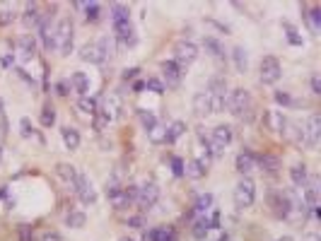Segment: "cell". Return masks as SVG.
Returning a JSON list of instances; mask_svg holds the SVG:
<instances>
[{"mask_svg": "<svg viewBox=\"0 0 321 241\" xmlns=\"http://www.w3.org/2000/svg\"><path fill=\"white\" fill-rule=\"evenodd\" d=\"M172 169H174V176H184V162H181L179 157L172 159Z\"/></svg>", "mask_w": 321, "mask_h": 241, "instance_id": "7dc6e473", "label": "cell"}, {"mask_svg": "<svg viewBox=\"0 0 321 241\" xmlns=\"http://www.w3.org/2000/svg\"><path fill=\"white\" fill-rule=\"evenodd\" d=\"M106 126H109V118L104 116V111H97V113H94V130H97V133H102Z\"/></svg>", "mask_w": 321, "mask_h": 241, "instance_id": "7bdbcfd3", "label": "cell"}, {"mask_svg": "<svg viewBox=\"0 0 321 241\" xmlns=\"http://www.w3.org/2000/svg\"><path fill=\"white\" fill-rule=\"evenodd\" d=\"M232 61H235L237 70L246 72V68H249V58H246V51H244L242 46H235V51H232Z\"/></svg>", "mask_w": 321, "mask_h": 241, "instance_id": "d590c367", "label": "cell"}, {"mask_svg": "<svg viewBox=\"0 0 321 241\" xmlns=\"http://www.w3.org/2000/svg\"><path fill=\"white\" fill-rule=\"evenodd\" d=\"M104 116H106L109 120H114V118H118V116H121V96H118V94H109V96H106Z\"/></svg>", "mask_w": 321, "mask_h": 241, "instance_id": "44dd1931", "label": "cell"}, {"mask_svg": "<svg viewBox=\"0 0 321 241\" xmlns=\"http://www.w3.org/2000/svg\"><path fill=\"white\" fill-rule=\"evenodd\" d=\"M266 126H268L271 133L282 135V133L288 130V118H285V113L282 111H266Z\"/></svg>", "mask_w": 321, "mask_h": 241, "instance_id": "2e32d148", "label": "cell"}, {"mask_svg": "<svg viewBox=\"0 0 321 241\" xmlns=\"http://www.w3.org/2000/svg\"><path fill=\"white\" fill-rule=\"evenodd\" d=\"M0 113H3V99H0Z\"/></svg>", "mask_w": 321, "mask_h": 241, "instance_id": "94428289", "label": "cell"}, {"mask_svg": "<svg viewBox=\"0 0 321 241\" xmlns=\"http://www.w3.org/2000/svg\"><path fill=\"white\" fill-rule=\"evenodd\" d=\"M218 241H229V239H227V236H220V239H218Z\"/></svg>", "mask_w": 321, "mask_h": 241, "instance_id": "91938a15", "label": "cell"}, {"mask_svg": "<svg viewBox=\"0 0 321 241\" xmlns=\"http://www.w3.org/2000/svg\"><path fill=\"white\" fill-rule=\"evenodd\" d=\"M135 198H138V186L128 184V186H121V193H118L111 203H114V208L116 210H126L128 205H133Z\"/></svg>", "mask_w": 321, "mask_h": 241, "instance_id": "5bb4252c", "label": "cell"}, {"mask_svg": "<svg viewBox=\"0 0 321 241\" xmlns=\"http://www.w3.org/2000/svg\"><path fill=\"white\" fill-rule=\"evenodd\" d=\"M56 48L61 56H68L73 48V22L68 17H63L56 27Z\"/></svg>", "mask_w": 321, "mask_h": 241, "instance_id": "5b68a950", "label": "cell"}, {"mask_svg": "<svg viewBox=\"0 0 321 241\" xmlns=\"http://www.w3.org/2000/svg\"><path fill=\"white\" fill-rule=\"evenodd\" d=\"M285 29H288V39H290V44H295V46H299V44H302V39H299L297 29H295L292 24H285Z\"/></svg>", "mask_w": 321, "mask_h": 241, "instance_id": "f6af8a7d", "label": "cell"}, {"mask_svg": "<svg viewBox=\"0 0 321 241\" xmlns=\"http://www.w3.org/2000/svg\"><path fill=\"white\" fill-rule=\"evenodd\" d=\"M212 208V195L210 193H201V195H196V200H193V215H201L203 217L208 210Z\"/></svg>", "mask_w": 321, "mask_h": 241, "instance_id": "cb8c5ba5", "label": "cell"}, {"mask_svg": "<svg viewBox=\"0 0 321 241\" xmlns=\"http://www.w3.org/2000/svg\"><path fill=\"white\" fill-rule=\"evenodd\" d=\"M157 200H159V186H157V184L148 181L142 188H138V198H135V203H138L140 212H148V210L152 208Z\"/></svg>", "mask_w": 321, "mask_h": 241, "instance_id": "ba28073f", "label": "cell"}, {"mask_svg": "<svg viewBox=\"0 0 321 241\" xmlns=\"http://www.w3.org/2000/svg\"><path fill=\"white\" fill-rule=\"evenodd\" d=\"M15 51L20 61H31L37 56V36H20L15 41Z\"/></svg>", "mask_w": 321, "mask_h": 241, "instance_id": "8fae6325", "label": "cell"}, {"mask_svg": "<svg viewBox=\"0 0 321 241\" xmlns=\"http://www.w3.org/2000/svg\"><path fill=\"white\" fill-rule=\"evenodd\" d=\"M121 22H128V5L114 3L111 5V24H121Z\"/></svg>", "mask_w": 321, "mask_h": 241, "instance_id": "d6a6232c", "label": "cell"}, {"mask_svg": "<svg viewBox=\"0 0 321 241\" xmlns=\"http://www.w3.org/2000/svg\"><path fill=\"white\" fill-rule=\"evenodd\" d=\"M305 22L309 24V29H312L314 34L319 32V29H321V8L314 5V8L307 10V12H305Z\"/></svg>", "mask_w": 321, "mask_h": 241, "instance_id": "83f0119b", "label": "cell"}, {"mask_svg": "<svg viewBox=\"0 0 321 241\" xmlns=\"http://www.w3.org/2000/svg\"><path fill=\"white\" fill-rule=\"evenodd\" d=\"M138 118H140V123H142V128L145 130H150L152 126H157V116L150 109H138Z\"/></svg>", "mask_w": 321, "mask_h": 241, "instance_id": "8d00e7d4", "label": "cell"}, {"mask_svg": "<svg viewBox=\"0 0 321 241\" xmlns=\"http://www.w3.org/2000/svg\"><path fill=\"white\" fill-rule=\"evenodd\" d=\"M39 241H61V236H58V234H53V232H48V234H44Z\"/></svg>", "mask_w": 321, "mask_h": 241, "instance_id": "816d5d0a", "label": "cell"}, {"mask_svg": "<svg viewBox=\"0 0 321 241\" xmlns=\"http://www.w3.org/2000/svg\"><path fill=\"white\" fill-rule=\"evenodd\" d=\"M290 178H292V184L297 186V188H302V186L307 184V178H309L305 164H295V167L290 169Z\"/></svg>", "mask_w": 321, "mask_h": 241, "instance_id": "1f68e13d", "label": "cell"}, {"mask_svg": "<svg viewBox=\"0 0 321 241\" xmlns=\"http://www.w3.org/2000/svg\"><path fill=\"white\" fill-rule=\"evenodd\" d=\"M275 104H280V106H292L295 104V99H292L290 92H275Z\"/></svg>", "mask_w": 321, "mask_h": 241, "instance_id": "b9f144b4", "label": "cell"}, {"mask_svg": "<svg viewBox=\"0 0 321 241\" xmlns=\"http://www.w3.org/2000/svg\"><path fill=\"white\" fill-rule=\"evenodd\" d=\"M184 133H186V123L184 120H174L172 126L167 128V143H176Z\"/></svg>", "mask_w": 321, "mask_h": 241, "instance_id": "e575fe53", "label": "cell"}, {"mask_svg": "<svg viewBox=\"0 0 321 241\" xmlns=\"http://www.w3.org/2000/svg\"><path fill=\"white\" fill-rule=\"evenodd\" d=\"M254 167H256V157H254L251 152H242L239 157H237V171H239V174L246 176V174L254 171Z\"/></svg>", "mask_w": 321, "mask_h": 241, "instance_id": "7402d4cb", "label": "cell"}, {"mask_svg": "<svg viewBox=\"0 0 321 241\" xmlns=\"http://www.w3.org/2000/svg\"><path fill=\"white\" fill-rule=\"evenodd\" d=\"M61 137H63V145H65L70 152H75V150L80 147V133L75 128H63Z\"/></svg>", "mask_w": 321, "mask_h": 241, "instance_id": "d4e9b609", "label": "cell"}, {"mask_svg": "<svg viewBox=\"0 0 321 241\" xmlns=\"http://www.w3.org/2000/svg\"><path fill=\"white\" fill-rule=\"evenodd\" d=\"M133 89H135V92H140V89H145V82H135V85H133Z\"/></svg>", "mask_w": 321, "mask_h": 241, "instance_id": "9f6ffc18", "label": "cell"}, {"mask_svg": "<svg viewBox=\"0 0 321 241\" xmlns=\"http://www.w3.org/2000/svg\"><path fill=\"white\" fill-rule=\"evenodd\" d=\"M70 85L75 87V92H78V94L85 96L87 89H90V77H87L85 72H73V75H70Z\"/></svg>", "mask_w": 321, "mask_h": 241, "instance_id": "4316f807", "label": "cell"}, {"mask_svg": "<svg viewBox=\"0 0 321 241\" xmlns=\"http://www.w3.org/2000/svg\"><path fill=\"white\" fill-rule=\"evenodd\" d=\"M280 75H282V68L275 56H266L261 61V82L263 85H275L280 80Z\"/></svg>", "mask_w": 321, "mask_h": 241, "instance_id": "9c48e42d", "label": "cell"}, {"mask_svg": "<svg viewBox=\"0 0 321 241\" xmlns=\"http://www.w3.org/2000/svg\"><path fill=\"white\" fill-rule=\"evenodd\" d=\"M196 58H198V46L193 41L184 39L174 46V61H176L181 68H188L191 63H196Z\"/></svg>", "mask_w": 321, "mask_h": 241, "instance_id": "52a82bcc", "label": "cell"}, {"mask_svg": "<svg viewBox=\"0 0 321 241\" xmlns=\"http://www.w3.org/2000/svg\"><path fill=\"white\" fill-rule=\"evenodd\" d=\"M99 15H102V8H99V3H87V8H85L87 22H99Z\"/></svg>", "mask_w": 321, "mask_h": 241, "instance_id": "ab89813d", "label": "cell"}, {"mask_svg": "<svg viewBox=\"0 0 321 241\" xmlns=\"http://www.w3.org/2000/svg\"><path fill=\"white\" fill-rule=\"evenodd\" d=\"M148 137L152 145H162L167 143V126H162V123H157V126H152V128L148 130Z\"/></svg>", "mask_w": 321, "mask_h": 241, "instance_id": "836d02e7", "label": "cell"}, {"mask_svg": "<svg viewBox=\"0 0 321 241\" xmlns=\"http://www.w3.org/2000/svg\"><path fill=\"white\" fill-rule=\"evenodd\" d=\"M118 241H133V239H128V236H121V239H118Z\"/></svg>", "mask_w": 321, "mask_h": 241, "instance_id": "680465c9", "label": "cell"}, {"mask_svg": "<svg viewBox=\"0 0 321 241\" xmlns=\"http://www.w3.org/2000/svg\"><path fill=\"white\" fill-rule=\"evenodd\" d=\"M20 130H22V137H31V135H34L31 120H29V118H22V120H20Z\"/></svg>", "mask_w": 321, "mask_h": 241, "instance_id": "bcb514c9", "label": "cell"}, {"mask_svg": "<svg viewBox=\"0 0 321 241\" xmlns=\"http://www.w3.org/2000/svg\"><path fill=\"white\" fill-rule=\"evenodd\" d=\"M312 89H314V94H321V77L319 75H312Z\"/></svg>", "mask_w": 321, "mask_h": 241, "instance_id": "c3c4849f", "label": "cell"}, {"mask_svg": "<svg viewBox=\"0 0 321 241\" xmlns=\"http://www.w3.org/2000/svg\"><path fill=\"white\" fill-rule=\"evenodd\" d=\"M162 75H165L167 87H179L181 75H184V68H181L176 61H165V63H162Z\"/></svg>", "mask_w": 321, "mask_h": 241, "instance_id": "4fadbf2b", "label": "cell"}, {"mask_svg": "<svg viewBox=\"0 0 321 241\" xmlns=\"http://www.w3.org/2000/svg\"><path fill=\"white\" fill-rule=\"evenodd\" d=\"M87 222L85 212H80V210H70L68 215H65V225L70 227V229H82Z\"/></svg>", "mask_w": 321, "mask_h": 241, "instance_id": "4dcf8cb0", "label": "cell"}, {"mask_svg": "<svg viewBox=\"0 0 321 241\" xmlns=\"http://www.w3.org/2000/svg\"><path fill=\"white\" fill-rule=\"evenodd\" d=\"M208 96H210V109L212 113H218L225 109V94H227V82H225V77H212L210 85H208Z\"/></svg>", "mask_w": 321, "mask_h": 241, "instance_id": "3957f363", "label": "cell"}, {"mask_svg": "<svg viewBox=\"0 0 321 241\" xmlns=\"http://www.w3.org/2000/svg\"><path fill=\"white\" fill-rule=\"evenodd\" d=\"M41 41H44V48L46 51H51V48H56V29L51 27V22H48V17H41Z\"/></svg>", "mask_w": 321, "mask_h": 241, "instance_id": "e0dca14e", "label": "cell"}, {"mask_svg": "<svg viewBox=\"0 0 321 241\" xmlns=\"http://www.w3.org/2000/svg\"><path fill=\"white\" fill-rule=\"evenodd\" d=\"M128 227H142V217H131V219H128Z\"/></svg>", "mask_w": 321, "mask_h": 241, "instance_id": "f5cc1de1", "label": "cell"}, {"mask_svg": "<svg viewBox=\"0 0 321 241\" xmlns=\"http://www.w3.org/2000/svg\"><path fill=\"white\" fill-rule=\"evenodd\" d=\"M111 56V46H109V39H102V41H92V44H85L80 48V58L85 63H94V65H102L106 58Z\"/></svg>", "mask_w": 321, "mask_h": 241, "instance_id": "7a4b0ae2", "label": "cell"}, {"mask_svg": "<svg viewBox=\"0 0 321 241\" xmlns=\"http://www.w3.org/2000/svg\"><path fill=\"white\" fill-rule=\"evenodd\" d=\"M20 241H34V232H31L29 225H20Z\"/></svg>", "mask_w": 321, "mask_h": 241, "instance_id": "ee69618b", "label": "cell"}, {"mask_svg": "<svg viewBox=\"0 0 321 241\" xmlns=\"http://www.w3.org/2000/svg\"><path fill=\"white\" fill-rule=\"evenodd\" d=\"M24 24L27 27H39L41 24V15L37 8H27V12H24Z\"/></svg>", "mask_w": 321, "mask_h": 241, "instance_id": "74e56055", "label": "cell"}, {"mask_svg": "<svg viewBox=\"0 0 321 241\" xmlns=\"http://www.w3.org/2000/svg\"><path fill=\"white\" fill-rule=\"evenodd\" d=\"M254 200H256V186H254L251 178H242L235 188V205L239 210H244V208H251Z\"/></svg>", "mask_w": 321, "mask_h": 241, "instance_id": "8992f818", "label": "cell"}, {"mask_svg": "<svg viewBox=\"0 0 321 241\" xmlns=\"http://www.w3.org/2000/svg\"><path fill=\"white\" fill-rule=\"evenodd\" d=\"M56 171H58V176H61L63 181H65V184L75 188V178H78V169H75V167H70V164H58V167H56Z\"/></svg>", "mask_w": 321, "mask_h": 241, "instance_id": "f1b7e54d", "label": "cell"}, {"mask_svg": "<svg viewBox=\"0 0 321 241\" xmlns=\"http://www.w3.org/2000/svg\"><path fill=\"white\" fill-rule=\"evenodd\" d=\"M319 137H321V116L319 113H312L305 120V126H302V147H309V150L316 147Z\"/></svg>", "mask_w": 321, "mask_h": 241, "instance_id": "277c9868", "label": "cell"}, {"mask_svg": "<svg viewBox=\"0 0 321 241\" xmlns=\"http://www.w3.org/2000/svg\"><path fill=\"white\" fill-rule=\"evenodd\" d=\"M193 111H196L198 116H210V113H212L208 92H198V94L193 96Z\"/></svg>", "mask_w": 321, "mask_h": 241, "instance_id": "ffe728a7", "label": "cell"}, {"mask_svg": "<svg viewBox=\"0 0 321 241\" xmlns=\"http://www.w3.org/2000/svg\"><path fill=\"white\" fill-rule=\"evenodd\" d=\"M75 191H78V198L85 205H94L97 203V191H94L92 181L85 174H80V171H78V178H75Z\"/></svg>", "mask_w": 321, "mask_h": 241, "instance_id": "30bf717a", "label": "cell"}, {"mask_svg": "<svg viewBox=\"0 0 321 241\" xmlns=\"http://www.w3.org/2000/svg\"><path fill=\"white\" fill-rule=\"evenodd\" d=\"M165 241H179V236H176V232H172V234H169V236H167Z\"/></svg>", "mask_w": 321, "mask_h": 241, "instance_id": "6f0895ef", "label": "cell"}, {"mask_svg": "<svg viewBox=\"0 0 321 241\" xmlns=\"http://www.w3.org/2000/svg\"><path fill=\"white\" fill-rule=\"evenodd\" d=\"M145 89H150L152 94H165V82H159L157 77H150V80L145 82Z\"/></svg>", "mask_w": 321, "mask_h": 241, "instance_id": "60d3db41", "label": "cell"}, {"mask_svg": "<svg viewBox=\"0 0 321 241\" xmlns=\"http://www.w3.org/2000/svg\"><path fill=\"white\" fill-rule=\"evenodd\" d=\"M78 109L82 113H90V116H94L97 113V109H99V102H97V96L92 94H85L78 99Z\"/></svg>", "mask_w": 321, "mask_h": 241, "instance_id": "484cf974", "label": "cell"}, {"mask_svg": "<svg viewBox=\"0 0 321 241\" xmlns=\"http://www.w3.org/2000/svg\"><path fill=\"white\" fill-rule=\"evenodd\" d=\"M256 164L261 167V171H266V174H278L280 171V159L275 157V154H271V152H266V154H261L259 159H256Z\"/></svg>", "mask_w": 321, "mask_h": 241, "instance_id": "ac0fdd59", "label": "cell"}, {"mask_svg": "<svg viewBox=\"0 0 321 241\" xmlns=\"http://www.w3.org/2000/svg\"><path fill=\"white\" fill-rule=\"evenodd\" d=\"M56 89H58L61 94H65V92H68V85H65V82H61V85H58V87H56Z\"/></svg>", "mask_w": 321, "mask_h": 241, "instance_id": "db71d44e", "label": "cell"}, {"mask_svg": "<svg viewBox=\"0 0 321 241\" xmlns=\"http://www.w3.org/2000/svg\"><path fill=\"white\" fill-rule=\"evenodd\" d=\"M305 241H321V239L316 236V234H307V236H305Z\"/></svg>", "mask_w": 321, "mask_h": 241, "instance_id": "11a10c76", "label": "cell"}, {"mask_svg": "<svg viewBox=\"0 0 321 241\" xmlns=\"http://www.w3.org/2000/svg\"><path fill=\"white\" fill-rule=\"evenodd\" d=\"M56 123V109L51 104H46L44 109H41V126H53Z\"/></svg>", "mask_w": 321, "mask_h": 241, "instance_id": "f35d334b", "label": "cell"}, {"mask_svg": "<svg viewBox=\"0 0 321 241\" xmlns=\"http://www.w3.org/2000/svg\"><path fill=\"white\" fill-rule=\"evenodd\" d=\"M15 19V15L12 12H0V24H10Z\"/></svg>", "mask_w": 321, "mask_h": 241, "instance_id": "f907efd6", "label": "cell"}, {"mask_svg": "<svg viewBox=\"0 0 321 241\" xmlns=\"http://www.w3.org/2000/svg\"><path fill=\"white\" fill-rule=\"evenodd\" d=\"M203 46H205V51H208V53L215 58V61H222V58H225V46H222V44H220L215 36H205Z\"/></svg>", "mask_w": 321, "mask_h": 241, "instance_id": "603a6c76", "label": "cell"}, {"mask_svg": "<svg viewBox=\"0 0 321 241\" xmlns=\"http://www.w3.org/2000/svg\"><path fill=\"white\" fill-rule=\"evenodd\" d=\"M135 75H140V68H131V70L123 72V80H133Z\"/></svg>", "mask_w": 321, "mask_h": 241, "instance_id": "681fc988", "label": "cell"}, {"mask_svg": "<svg viewBox=\"0 0 321 241\" xmlns=\"http://www.w3.org/2000/svg\"><path fill=\"white\" fill-rule=\"evenodd\" d=\"M184 176L193 178V181L203 178L205 176V164L201 159H188L186 164H184Z\"/></svg>", "mask_w": 321, "mask_h": 241, "instance_id": "d6986e66", "label": "cell"}, {"mask_svg": "<svg viewBox=\"0 0 321 241\" xmlns=\"http://www.w3.org/2000/svg\"><path fill=\"white\" fill-rule=\"evenodd\" d=\"M208 234H210V219L208 217H198L196 222H193V239L203 241Z\"/></svg>", "mask_w": 321, "mask_h": 241, "instance_id": "f546056e", "label": "cell"}, {"mask_svg": "<svg viewBox=\"0 0 321 241\" xmlns=\"http://www.w3.org/2000/svg\"><path fill=\"white\" fill-rule=\"evenodd\" d=\"M114 34H116V39L128 48H133L135 44H138V39H135V29H133V24H131V19H128V22H121V24H114Z\"/></svg>", "mask_w": 321, "mask_h": 241, "instance_id": "9a60e30c", "label": "cell"}, {"mask_svg": "<svg viewBox=\"0 0 321 241\" xmlns=\"http://www.w3.org/2000/svg\"><path fill=\"white\" fill-rule=\"evenodd\" d=\"M227 109L229 113H235V116H239V118H251V111H254V102H251V94L246 92V89H235L232 94L227 96Z\"/></svg>", "mask_w": 321, "mask_h": 241, "instance_id": "6da1fadb", "label": "cell"}, {"mask_svg": "<svg viewBox=\"0 0 321 241\" xmlns=\"http://www.w3.org/2000/svg\"><path fill=\"white\" fill-rule=\"evenodd\" d=\"M271 205H273L278 217H288L292 210V195L285 191H275L273 195H271Z\"/></svg>", "mask_w": 321, "mask_h": 241, "instance_id": "7c38bea8", "label": "cell"}]
</instances>
